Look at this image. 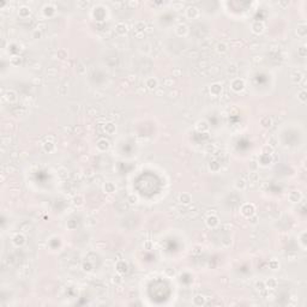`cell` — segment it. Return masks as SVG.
<instances>
[{"label": "cell", "mask_w": 307, "mask_h": 307, "mask_svg": "<svg viewBox=\"0 0 307 307\" xmlns=\"http://www.w3.org/2000/svg\"><path fill=\"white\" fill-rule=\"evenodd\" d=\"M296 34H298L300 37H305L306 34H307V29H306V26H305V25L299 26V28H298V30H296Z\"/></svg>", "instance_id": "28"}, {"label": "cell", "mask_w": 307, "mask_h": 307, "mask_svg": "<svg viewBox=\"0 0 307 307\" xmlns=\"http://www.w3.org/2000/svg\"><path fill=\"white\" fill-rule=\"evenodd\" d=\"M58 55L60 59H65L67 56V52L65 51V49H60V51H58Z\"/></svg>", "instance_id": "32"}, {"label": "cell", "mask_w": 307, "mask_h": 307, "mask_svg": "<svg viewBox=\"0 0 307 307\" xmlns=\"http://www.w3.org/2000/svg\"><path fill=\"white\" fill-rule=\"evenodd\" d=\"M24 241H25V237H24V235H22V234H17V235L13 237V242H15L16 246H22V245L24 244Z\"/></svg>", "instance_id": "15"}, {"label": "cell", "mask_w": 307, "mask_h": 307, "mask_svg": "<svg viewBox=\"0 0 307 307\" xmlns=\"http://www.w3.org/2000/svg\"><path fill=\"white\" fill-rule=\"evenodd\" d=\"M260 125H262L263 127H265V128L271 127V125H272L271 118H269V116H263V118L260 119Z\"/></svg>", "instance_id": "13"}, {"label": "cell", "mask_w": 307, "mask_h": 307, "mask_svg": "<svg viewBox=\"0 0 307 307\" xmlns=\"http://www.w3.org/2000/svg\"><path fill=\"white\" fill-rule=\"evenodd\" d=\"M235 187L237 190H245L246 189V181L244 179H237L235 182Z\"/></svg>", "instance_id": "25"}, {"label": "cell", "mask_w": 307, "mask_h": 307, "mask_svg": "<svg viewBox=\"0 0 307 307\" xmlns=\"http://www.w3.org/2000/svg\"><path fill=\"white\" fill-rule=\"evenodd\" d=\"M301 193L299 191H292L289 194H288V199L292 202V203H299L301 200Z\"/></svg>", "instance_id": "3"}, {"label": "cell", "mask_w": 307, "mask_h": 307, "mask_svg": "<svg viewBox=\"0 0 307 307\" xmlns=\"http://www.w3.org/2000/svg\"><path fill=\"white\" fill-rule=\"evenodd\" d=\"M254 211H255V209H254L253 204L247 203V204L242 205V207H241V214L244 216H246V217H251L252 215H254Z\"/></svg>", "instance_id": "1"}, {"label": "cell", "mask_w": 307, "mask_h": 307, "mask_svg": "<svg viewBox=\"0 0 307 307\" xmlns=\"http://www.w3.org/2000/svg\"><path fill=\"white\" fill-rule=\"evenodd\" d=\"M196 128H197V131H199V132H205V131L209 130V125H207L206 121L202 120V121H198L197 123Z\"/></svg>", "instance_id": "11"}, {"label": "cell", "mask_w": 307, "mask_h": 307, "mask_svg": "<svg viewBox=\"0 0 307 307\" xmlns=\"http://www.w3.org/2000/svg\"><path fill=\"white\" fill-rule=\"evenodd\" d=\"M187 31H189V29H187L186 24H179L175 29V33L178 36H186Z\"/></svg>", "instance_id": "7"}, {"label": "cell", "mask_w": 307, "mask_h": 307, "mask_svg": "<svg viewBox=\"0 0 307 307\" xmlns=\"http://www.w3.org/2000/svg\"><path fill=\"white\" fill-rule=\"evenodd\" d=\"M304 78V76H302V72L301 71H299V70H295L293 73H292V82L293 83H300L301 82V79Z\"/></svg>", "instance_id": "8"}, {"label": "cell", "mask_w": 307, "mask_h": 307, "mask_svg": "<svg viewBox=\"0 0 307 307\" xmlns=\"http://www.w3.org/2000/svg\"><path fill=\"white\" fill-rule=\"evenodd\" d=\"M6 95H7V97H6L7 100H10V101H15L16 100V96H15V93L13 91H8Z\"/></svg>", "instance_id": "33"}, {"label": "cell", "mask_w": 307, "mask_h": 307, "mask_svg": "<svg viewBox=\"0 0 307 307\" xmlns=\"http://www.w3.org/2000/svg\"><path fill=\"white\" fill-rule=\"evenodd\" d=\"M146 88L150 89V90H154V89L157 88V81L155 78H149L146 81Z\"/></svg>", "instance_id": "18"}, {"label": "cell", "mask_w": 307, "mask_h": 307, "mask_svg": "<svg viewBox=\"0 0 307 307\" xmlns=\"http://www.w3.org/2000/svg\"><path fill=\"white\" fill-rule=\"evenodd\" d=\"M18 13H19V16H21V17H28L29 15H30V8L26 7V6H23V7L19 8Z\"/></svg>", "instance_id": "23"}, {"label": "cell", "mask_w": 307, "mask_h": 307, "mask_svg": "<svg viewBox=\"0 0 307 307\" xmlns=\"http://www.w3.org/2000/svg\"><path fill=\"white\" fill-rule=\"evenodd\" d=\"M116 269H118L119 272L125 274V272H127V270H128V266H127V264H126L124 260H121V262H119V263L116 264Z\"/></svg>", "instance_id": "14"}, {"label": "cell", "mask_w": 307, "mask_h": 307, "mask_svg": "<svg viewBox=\"0 0 307 307\" xmlns=\"http://www.w3.org/2000/svg\"><path fill=\"white\" fill-rule=\"evenodd\" d=\"M298 98L300 100V102H302V103H305V102L307 101V93H306L305 89H304V90H301V91L298 94Z\"/></svg>", "instance_id": "27"}, {"label": "cell", "mask_w": 307, "mask_h": 307, "mask_svg": "<svg viewBox=\"0 0 307 307\" xmlns=\"http://www.w3.org/2000/svg\"><path fill=\"white\" fill-rule=\"evenodd\" d=\"M115 130H116V127H115V125L113 123H108L104 126V132H107L108 134H113L115 132Z\"/></svg>", "instance_id": "19"}, {"label": "cell", "mask_w": 307, "mask_h": 307, "mask_svg": "<svg viewBox=\"0 0 307 307\" xmlns=\"http://www.w3.org/2000/svg\"><path fill=\"white\" fill-rule=\"evenodd\" d=\"M104 190H106V192H108V193H113V192L115 191V186H114L113 182H106V185H104Z\"/></svg>", "instance_id": "26"}, {"label": "cell", "mask_w": 307, "mask_h": 307, "mask_svg": "<svg viewBox=\"0 0 307 307\" xmlns=\"http://www.w3.org/2000/svg\"><path fill=\"white\" fill-rule=\"evenodd\" d=\"M186 15L189 18H196L198 17V15H199V10H198L196 6H190V7H187L186 10Z\"/></svg>", "instance_id": "5"}, {"label": "cell", "mask_w": 307, "mask_h": 307, "mask_svg": "<svg viewBox=\"0 0 307 307\" xmlns=\"http://www.w3.org/2000/svg\"><path fill=\"white\" fill-rule=\"evenodd\" d=\"M89 3H78V5H88Z\"/></svg>", "instance_id": "38"}, {"label": "cell", "mask_w": 307, "mask_h": 307, "mask_svg": "<svg viewBox=\"0 0 307 307\" xmlns=\"http://www.w3.org/2000/svg\"><path fill=\"white\" fill-rule=\"evenodd\" d=\"M300 244L304 249H306V233H302L301 235V239H300Z\"/></svg>", "instance_id": "34"}, {"label": "cell", "mask_w": 307, "mask_h": 307, "mask_svg": "<svg viewBox=\"0 0 307 307\" xmlns=\"http://www.w3.org/2000/svg\"><path fill=\"white\" fill-rule=\"evenodd\" d=\"M244 88H245V82L242 81V79H240V78H236V79H234V81L232 82V89L235 93L242 91Z\"/></svg>", "instance_id": "2"}, {"label": "cell", "mask_w": 307, "mask_h": 307, "mask_svg": "<svg viewBox=\"0 0 307 307\" xmlns=\"http://www.w3.org/2000/svg\"><path fill=\"white\" fill-rule=\"evenodd\" d=\"M272 152H274V148L270 146L269 144H266V145L263 148V154H265V155H271Z\"/></svg>", "instance_id": "29"}, {"label": "cell", "mask_w": 307, "mask_h": 307, "mask_svg": "<svg viewBox=\"0 0 307 307\" xmlns=\"http://www.w3.org/2000/svg\"><path fill=\"white\" fill-rule=\"evenodd\" d=\"M191 200H192V198H191V196H190L189 193H182V194L180 196V202H181L182 204H190Z\"/></svg>", "instance_id": "21"}, {"label": "cell", "mask_w": 307, "mask_h": 307, "mask_svg": "<svg viewBox=\"0 0 307 307\" xmlns=\"http://www.w3.org/2000/svg\"><path fill=\"white\" fill-rule=\"evenodd\" d=\"M265 283V288L266 289H275L276 288V285H277V281L275 278H269Z\"/></svg>", "instance_id": "16"}, {"label": "cell", "mask_w": 307, "mask_h": 307, "mask_svg": "<svg viewBox=\"0 0 307 307\" xmlns=\"http://www.w3.org/2000/svg\"><path fill=\"white\" fill-rule=\"evenodd\" d=\"M269 266H270V269H272V270H277L280 268V263L277 260H275V259H272V260H270Z\"/></svg>", "instance_id": "30"}, {"label": "cell", "mask_w": 307, "mask_h": 307, "mask_svg": "<svg viewBox=\"0 0 307 307\" xmlns=\"http://www.w3.org/2000/svg\"><path fill=\"white\" fill-rule=\"evenodd\" d=\"M216 49H217V52H219V53H226L227 51H228V46H227L224 42H220L219 45L216 46Z\"/></svg>", "instance_id": "24"}, {"label": "cell", "mask_w": 307, "mask_h": 307, "mask_svg": "<svg viewBox=\"0 0 307 307\" xmlns=\"http://www.w3.org/2000/svg\"><path fill=\"white\" fill-rule=\"evenodd\" d=\"M83 268H84V270H85V271H90V270H91V266L89 265V264H88V265H86V264H84V265H83Z\"/></svg>", "instance_id": "37"}, {"label": "cell", "mask_w": 307, "mask_h": 307, "mask_svg": "<svg viewBox=\"0 0 307 307\" xmlns=\"http://www.w3.org/2000/svg\"><path fill=\"white\" fill-rule=\"evenodd\" d=\"M298 54H299L301 58H305V56H306L307 53H306V47H305V46H302V47H300V48L298 49Z\"/></svg>", "instance_id": "31"}, {"label": "cell", "mask_w": 307, "mask_h": 307, "mask_svg": "<svg viewBox=\"0 0 307 307\" xmlns=\"http://www.w3.org/2000/svg\"><path fill=\"white\" fill-rule=\"evenodd\" d=\"M43 149H45V151H47V152H52V151L55 149V144H54L53 142H46V143L43 144Z\"/></svg>", "instance_id": "20"}, {"label": "cell", "mask_w": 307, "mask_h": 307, "mask_svg": "<svg viewBox=\"0 0 307 307\" xmlns=\"http://www.w3.org/2000/svg\"><path fill=\"white\" fill-rule=\"evenodd\" d=\"M257 287H258L259 290H264L265 289V283L264 282H259V283H257Z\"/></svg>", "instance_id": "36"}, {"label": "cell", "mask_w": 307, "mask_h": 307, "mask_svg": "<svg viewBox=\"0 0 307 307\" xmlns=\"http://www.w3.org/2000/svg\"><path fill=\"white\" fill-rule=\"evenodd\" d=\"M219 223H220V221H219V217L217 216H215V215H212V216H209L206 219V224L210 227V228H215L216 226H219Z\"/></svg>", "instance_id": "6"}, {"label": "cell", "mask_w": 307, "mask_h": 307, "mask_svg": "<svg viewBox=\"0 0 307 307\" xmlns=\"http://www.w3.org/2000/svg\"><path fill=\"white\" fill-rule=\"evenodd\" d=\"M73 200H74V204H76V205H81V204L83 203V198H82L81 196H78V197L74 198Z\"/></svg>", "instance_id": "35"}, {"label": "cell", "mask_w": 307, "mask_h": 307, "mask_svg": "<svg viewBox=\"0 0 307 307\" xmlns=\"http://www.w3.org/2000/svg\"><path fill=\"white\" fill-rule=\"evenodd\" d=\"M115 31L119 34V35H124L126 31H127V25L125 23H118L115 25Z\"/></svg>", "instance_id": "12"}, {"label": "cell", "mask_w": 307, "mask_h": 307, "mask_svg": "<svg viewBox=\"0 0 307 307\" xmlns=\"http://www.w3.org/2000/svg\"><path fill=\"white\" fill-rule=\"evenodd\" d=\"M96 146H97V149L100 150V151H106L108 148H109V142L106 141V139H100V141L97 142Z\"/></svg>", "instance_id": "10"}, {"label": "cell", "mask_w": 307, "mask_h": 307, "mask_svg": "<svg viewBox=\"0 0 307 307\" xmlns=\"http://www.w3.org/2000/svg\"><path fill=\"white\" fill-rule=\"evenodd\" d=\"M193 304L196 306H203L205 305V298L203 295H197L196 298H193Z\"/></svg>", "instance_id": "17"}, {"label": "cell", "mask_w": 307, "mask_h": 307, "mask_svg": "<svg viewBox=\"0 0 307 307\" xmlns=\"http://www.w3.org/2000/svg\"><path fill=\"white\" fill-rule=\"evenodd\" d=\"M209 168H210L211 172H219L221 169V164L219 162H216V161H212V162L209 163Z\"/></svg>", "instance_id": "22"}, {"label": "cell", "mask_w": 307, "mask_h": 307, "mask_svg": "<svg viewBox=\"0 0 307 307\" xmlns=\"http://www.w3.org/2000/svg\"><path fill=\"white\" fill-rule=\"evenodd\" d=\"M252 31L255 34H262L264 31V24L262 22H254L252 24Z\"/></svg>", "instance_id": "9"}, {"label": "cell", "mask_w": 307, "mask_h": 307, "mask_svg": "<svg viewBox=\"0 0 307 307\" xmlns=\"http://www.w3.org/2000/svg\"><path fill=\"white\" fill-rule=\"evenodd\" d=\"M210 93H211V95H212V96H215V97L220 96V95H221V93H222V85H221V84H219V83H215V84H212V85L210 86Z\"/></svg>", "instance_id": "4"}]
</instances>
